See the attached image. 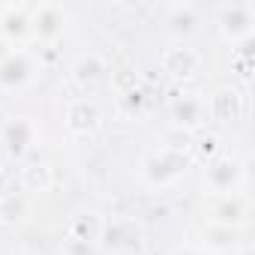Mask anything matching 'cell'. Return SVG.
<instances>
[{"instance_id":"cell-1","label":"cell","mask_w":255,"mask_h":255,"mask_svg":"<svg viewBox=\"0 0 255 255\" xmlns=\"http://www.w3.org/2000/svg\"><path fill=\"white\" fill-rule=\"evenodd\" d=\"M219 27L228 39H249L252 33V6L246 3H231V6H222L219 12Z\"/></svg>"},{"instance_id":"cell-2","label":"cell","mask_w":255,"mask_h":255,"mask_svg":"<svg viewBox=\"0 0 255 255\" xmlns=\"http://www.w3.org/2000/svg\"><path fill=\"white\" fill-rule=\"evenodd\" d=\"M240 174H243V171H240V162L231 159V156H222V159H213V162H210V168H207V183H210L213 192L228 195V192L237 186Z\"/></svg>"},{"instance_id":"cell-3","label":"cell","mask_w":255,"mask_h":255,"mask_svg":"<svg viewBox=\"0 0 255 255\" xmlns=\"http://www.w3.org/2000/svg\"><path fill=\"white\" fill-rule=\"evenodd\" d=\"M246 201L240 198V195H234V192H228V195H219L213 204H210V216H213V222L216 225H225V228H234V225H240L243 219H246Z\"/></svg>"},{"instance_id":"cell-4","label":"cell","mask_w":255,"mask_h":255,"mask_svg":"<svg viewBox=\"0 0 255 255\" xmlns=\"http://www.w3.org/2000/svg\"><path fill=\"white\" fill-rule=\"evenodd\" d=\"M63 21H66V15H63V9L54 6V3H42V6L30 9V30L39 33V36H45V39L57 36V33L63 30Z\"/></svg>"},{"instance_id":"cell-5","label":"cell","mask_w":255,"mask_h":255,"mask_svg":"<svg viewBox=\"0 0 255 255\" xmlns=\"http://www.w3.org/2000/svg\"><path fill=\"white\" fill-rule=\"evenodd\" d=\"M162 66H165V72H171L174 78H189V75L198 72L201 57H198V51H192V48H168V51L162 54Z\"/></svg>"},{"instance_id":"cell-6","label":"cell","mask_w":255,"mask_h":255,"mask_svg":"<svg viewBox=\"0 0 255 255\" xmlns=\"http://www.w3.org/2000/svg\"><path fill=\"white\" fill-rule=\"evenodd\" d=\"M204 114H207V102L198 99L195 93L177 96L174 105H171V117H174L177 126H198V123L204 120Z\"/></svg>"},{"instance_id":"cell-7","label":"cell","mask_w":255,"mask_h":255,"mask_svg":"<svg viewBox=\"0 0 255 255\" xmlns=\"http://www.w3.org/2000/svg\"><path fill=\"white\" fill-rule=\"evenodd\" d=\"M33 75V63L24 51H12L3 63H0V81L9 87H21L27 78Z\"/></svg>"},{"instance_id":"cell-8","label":"cell","mask_w":255,"mask_h":255,"mask_svg":"<svg viewBox=\"0 0 255 255\" xmlns=\"http://www.w3.org/2000/svg\"><path fill=\"white\" fill-rule=\"evenodd\" d=\"M207 111H210V117L219 120V123L237 120V117H240V93H237V90H219V93H213L210 102H207Z\"/></svg>"},{"instance_id":"cell-9","label":"cell","mask_w":255,"mask_h":255,"mask_svg":"<svg viewBox=\"0 0 255 255\" xmlns=\"http://www.w3.org/2000/svg\"><path fill=\"white\" fill-rule=\"evenodd\" d=\"M66 123H69V129L75 132H90L96 129V123H99V108L87 99H78L66 108Z\"/></svg>"},{"instance_id":"cell-10","label":"cell","mask_w":255,"mask_h":255,"mask_svg":"<svg viewBox=\"0 0 255 255\" xmlns=\"http://www.w3.org/2000/svg\"><path fill=\"white\" fill-rule=\"evenodd\" d=\"M0 30H3L6 42L27 36L30 33V9L27 6H6L3 18H0Z\"/></svg>"},{"instance_id":"cell-11","label":"cell","mask_w":255,"mask_h":255,"mask_svg":"<svg viewBox=\"0 0 255 255\" xmlns=\"http://www.w3.org/2000/svg\"><path fill=\"white\" fill-rule=\"evenodd\" d=\"M3 141L12 153H24L33 141V126L27 120H9L3 126Z\"/></svg>"},{"instance_id":"cell-12","label":"cell","mask_w":255,"mask_h":255,"mask_svg":"<svg viewBox=\"0 0 255 255\" xmlns=\"http://www.w3.org/2000/svg\"><path fill=\"white\" fill-rule=\"evenodd\" d=\"M198 27V15L192 6H171L168 9V30L174 36H189Z\"/></svg>"},{"instance_id":"cell-13","label":"cell","mask_w":255,"mask_h":255,"mask_svg":"<svg viewBox=\"0 0 255 255\" xmlns=\"http://www.w3.org/2000/svg\"><path fill=\"white\" fill-rule=\"evenodd\" d=\"M75 78H78L81 84H96V81L105 78V63H102L96 54H87V57H81V60L75 63Z\"/></svg>"},{"instance_id":"cell-14","label":"cell","mask_w":255,"mask_h":255,"mask_svg":"<svg viewBox=\"0 0 255 255\" xmlns=\"http://www.w3.org/2000/svg\"><path fill=\"white\" fill-rule=\"evenodd\" d=\"M126 225H129V222H111V225H105V231H102V243H105L108 249H126V246H129V240L138 237L135 228H132L129 234H123Z\"/></svg>"},{"instance_id":"cell-15","label":"cell","mask_w":255,"mask_h":255,"mask_svg":"<svg viewBox=\"0 0 255 255\" xmlns=\"http://www.w3.org/2000/svg\"><path fill=\"white\" fill-rule=\"evenodd\" d=\"M207 237H210V246H213V249H231V243H234V231L225 228V225L207 228Z\"/></svg>"},{"instance_id":"cell-16","label":"cell","mask_w":255,"mask_h":255,"mask_svg":"<svg viewBox=\"0 0 255 255\" xmlns=\"http://www.w3.org/2000/svg\"><path fill=\"white\" fill-rule=\"evenodd\" d=\"M216 150V138L213 135H207V138H201V153L207 156V153H213Z\"/></svg>"},{"instance_id":"cell-17","label":"cell","mask_w":255,"mask_h":255,"mask_svg":"<svg viewBox=\"0 0 255 255\" xmlns=\"http://www.w3.org/2000/svg\"><path fill=\"white\" fill-rule=\"evenodd\" d=\"M174 255H198V252H195V249H177Z\"/></svg>"},{"instance_id":"cell-18","label":"cell","mask_w":255,"mask_h":255,"mask_svg":"<svg viewBox=\"0 0 255 255\" xmlns=\"http://www.w3.org/2000/svg\"><path fill=\"white\" fill-rule=\"evenodd\" d=\"M240 255H252V252H249V249H243V252H240Z\"/></svg>"}]
</instances>
